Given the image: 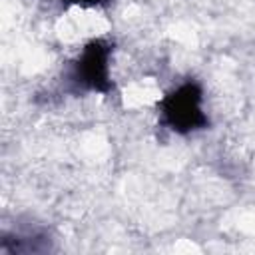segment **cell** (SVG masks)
Instances as JSON below:
<instances>
[{
	"mask_svg": "<svg viewBox=\"0 0 255 255\" xmlns=\"http://www.w3.org/2000/svg\"><path fill=\"white\" fill-rule=\"evenodd\" d=\"M76 80L90 88V90H98V92H104L108 90L110 86V46L104 44L102 40H94L90 42L78 62H76Z\"/></svg>",
	"mask_w": 255,
	"mask_h": 255,
	"instance_id": "cell-2",
	"label": "cell"
},
{
	"mask_svg": "<svg viewBox=\"0 0 255 255\" xmlns=\"http://www.w3.org/2000/svg\"><path fill=\"white\" fill-rule=\"evenodd\" d=\"M72 4H80V6H96L100 0H68Z\"/></svg>",
	"mask_w": 255,
	"mask_h": 255,
	"instance_id": "cell-3",
	"label": "cell"
},
{
	"mask_svg": "<svg viewBox=\"0 0 255 255\" xmlns=\"http://www.w3.org/2000/svg\"><path fill=\"white\" fill-rule=\"evenodd\" d=\"M163 122L177 133H189L201 129L207 124V116L203 112V94L197 84H181L173 92H169L161 104Z\"/></svg>",
	"mask_w": 255,
	"mask_h": 255,
	"instance_id": "cell-1",
	"label": "cell"
}]
</instances>
